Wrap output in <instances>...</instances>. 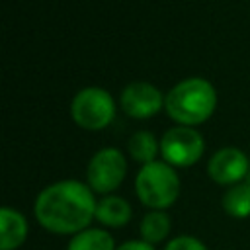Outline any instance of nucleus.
I'll list each match as a JSON object with an SVG mask.
<instances>
[{
  "label": "nucleus",
  "instance_id": "nucleus-1",
  "mask_svg": "<svg viewBox=\"0 0 250 250\" xmlns=\"http://www.w3.org/2000/svg\"><path fill=\"white\" fill-rule=\"evenodd\" d=\"M92 188L76 182L62 180L45 188L35 199V217L39 225L57 234H78L86 230L96 217Z\"/></svg>",
  "mask_w": 250,
  "mask_h": 250
},
{
  "label": "nucleus",
  "instance_id": "nucleus-2",
  "mask_svg": "<svg viewBox=\"0 0 250 250\" xmlns=\"http://www.w3.org/2000/svg\"><path fill=\"white\" fill-rule=\"evenodd\" d=\"M217 105V92L205 78H186L164 98L166 113L180 125L191 127L211 117Z\"/></svg>",
  "mask_w": 250,
  "mask_h": 250
},
{
  "label": "nucleus",
  "instance_id": "nucleus-3",
  "mask_svg": "<svg viewBox=\"0 0 250 250\" xmlns=\"http://www.w3.org/2000/svg\"><path fill=\"white\" fill-rule=\"evenodd\" d=\"M135 191L141 203L152 211H162L170 207L180 193V180L168 162L145 164L135 178Z\"/></svg>",
  "mask_w": 250,
  "mask_h": 250
},
{
  "label": "nucleus",
  "instance_id": "nucleus-4",
  "mask_svg": "<svg viewBox=\"0 0 250 250\" xmlns=\"http://www.w3.org/2000/svg\"><path fill=\"white\" fill-rule=\"evenodd\" d=\"M70 115L76 125L88 131H100L107 127L115 115L113 98L104 88H84L80 90L70 104Z\"/></svg>",
  "mask_w": 250,
  "mask_h": 250
},
{
  "label": "nucleus",
  "instance_id": "nucleus-5",
  "mask_svg": "<svg viewBox=\"0 0 250 250\" xmlns=\"http://www.w3.org/2000/svg\"><path fill=\"white\" fill-rule=\"evenodd\" d=\"M205 150L203 137L193 129L186 125L172 127L164 133L160 139V152L164 156V162L170 166H191L195 164Z\"/></svg>",
  "mask_w": 250,
  "mask_h": 250
},
{
  "label": "nucleus",
  "instance_id": "nucleus-6",
  "mask_svg": "<svg viewBox=\"0 0 250 250\" xmlns=\"http://www.w3.org/2000/svg\"><path fill=\"white\" fill-rule=\"evenodd\" d=\"M125 174H127L125 156L121 150L111 146L98 150L90 158L88 170H86L88 186L92 188V191H98V193H109L115 188H119Z\"/></svg>",
  "mask_w": 250,
  "mask_h": 250
},
{
  "label": "nucleus",
  "instance_id": "nucleus-7",
  "mask_svg": "<svg viewBox=\"0 0 250 250\" xmlns=\"http://www.w3.org/2000/svg\"><path fill=\"white\" fill-rule=\"evenodd\" d=\"M121 107L135 119H146L160 111L164 98L160 90L148 82H131L121 92Z\"/></svg>",
  "mask_w": 250,
  "mask_h": 250
},
{
  "label": "nucleus",
  "instance_id": "nucleus-8",
  "mask_svg": "<svg viewBox=\"0 0 250 250\" xmlns=\"http://www.w3.org/2000/svg\"><path fill=\"white\" fill-rule=\"evenodd\" d=\"M207 170H209V176L213 178V182L223 184V186H234L242 178L248 176L250 162H248V156L240 148L225 146L211 156Z\"/></svg>",
  "mask_w": 250,
  "mask_h": 250
},
{
  "label": "nucleus",
  "instance_id": "nucleus-9",
  "mask_svg": "<svg viewBox=\"0 0 250 250\" xmlns=\"http://www.w3.org/2000/svg\"><path fill=\"white\" fill-rule=\"evenodd\" d=\"M27 236V223L25 217L12 209H0V250H16L25 242Z\"/></svg>",
  "mask_w": 250,
  "mask_h": 250
},
{
  "label": "nucleus",
  "instance_id": "nucleus-10",
  "mask_svg": "<svg viewBox=\"0 0 250 250\" xmlns=\"http://www.w3.org/2000/svg\"><path fill=\"white\" fill-rule=\"evenodd\" d=\"M96 219L102 225H105V227L119 229L125 223H129V219H131V205L125 199L117 197V195H105L96 205Z\"/></svg>",
  "mask_w": 250,
  "mask_h": 250
},
{
  "label": "nucleus",
  "instance_id": "nucleus-11",
  "mask_svg": "<svg viewBox=\"0 0 250 250\" xmlns=\"http://www.w3.org/2000/svg\"><path fill=\"white\" fill-rule=\"evenodd\" d=\"M139 230H141L143 240L154 246V244L162 242L168 236V232H170V217L164 211H148L143 217Z\"/></svg>",
  "mask_w": 250,
  "mask_h": 250
},
{
  "label": "nucleus",
  "instance_id": "nucleus-12",
  "mask_svg": "<svg viewBox=\"0 0 250 250\" xmlns=\"http://www.w3.org/2000/svg\"><path fill=\"white\" fill-rule=\"evenodd\" d=\"M223 209L234 219L250 217V184H234L223 195Z\"/></svg>",
  "mask_w": 250,
  "mask_h": 250
},
{
  "label": "nucleus",
  "instance_id": "nucleus-13",
  "mask_svg": "<svg viewBox=\"0 0 250 250\" xmlns=\"http://www.w3.org/2000/svg\"><path fill=\"white\" fill-rule=\"evenodd\" d=\"M68 250H115L113 238L104 229H86L72 236Z\"/></svg>",
  "mask_w": 250,
  "mask_h": 250
},
{
  "label": "nucleus",
  "instance_id": "nucleus-14",
  "mask_svg": "<svg viewBox=\"0 0 250 250\" xmlns=\"http://www.w3.org/2000/svg\"><path fill=\"white\" fill-rule=\"evenodd\" d=\"M158 150H160V145L156 143L154 135L148 133V131H137V133L129 139V154H131L137 162H141L143 166L154 162Z\"/></svg>",
  "mask_w": 250,
  "mask_h": 250
},
{
  "label": "nucleus",
  "instance_id": "nucleus-15",
  "mask_svg": "<svg viewBox=\"0 0 250 250\" xmlns=\"http://www.w3.org/2000/svg\"><path fill=\"white\" fill-rule=\"evenodd\" d=\"M164 250H207V248L195 236H176L166 244Z\"/></svg>",
  "mask_w": 250,
  "mask_h": 250
},
{
  "label": "nucleus",
  "instance_id": "nucleus-16",
  "mask_svg": "<svg viewBox=\"0 0 250 250\" xmlns=\"http://www.w3.org/2000/svg\"><path fill=\"white\" fill-rule=\"evenodd\" d=\"M117 250H154V246L148 244V242H145V240H127Z\"/></svg>",
  "mask_w": 250,
  "mask_h": 250
},
{
  "label": "nucleus",
  "instance_id": "nucleus-17",
  "mask_svg": "<svg viewBox=\"0 0 250 250\" xmlns=\"http://www.w3.org/2000/svg\"><path fill=\"white\" fill-rule=\"evenodd\" d=\"M248 184H250V172H248Z\"/></svg>",
  "mask_w": 250,
  "mask_h": 250
}]
</instances>
